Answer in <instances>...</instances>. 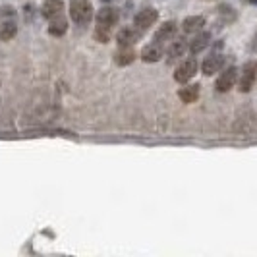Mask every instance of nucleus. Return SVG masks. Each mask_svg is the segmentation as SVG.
<instances>
[{
  "label": "nucleus",
  "instance_id": "f257e3e1",
  "mask_svg": "<svg viewBox=\"0 0 257 257\" xmlns=\"http://www.w3.org/2000/svg\"><path fill=\"white\" fill-rule=\"evenodd\" d=\"M120 14L112 6H104L101 12L97 14V29H95V39L99 43H106L110 37V29L118 24Z\"/></svg>",
  "mask_w": 257,
  "mask_h": 257
},
{
  "label": "nucleus",
  "instance_id": "f03ea898",
  "mask_svg": "<svg viewBox=\"0 0 257 257\" xmlns=\"http://www.w3.org/2000/svg\"><path fill=\"white\" fill-rule=\"evenodd\" d=\"M70 16H72V20L76 24H79V26L91 22V16H93L91 2L89 0H72L70 2Z\"/></svg>",
  "mask_w": 257,
  "mask_h": 257
},
{
  "label": "nucleus",
  "instance_id": "7ed1b4c3",
  "mask_svg": "<svg viewBox=\"0 0 257 257\" xmlns=\"http://www.w3.org/2000/svg\"><path fill=\"white\" fill-rule=\"evenodd\" d=\"M157 18H159V12H157V10L145 8L142 12H138V16L134 18V26H136L138 31H145V29H149V27L157 22Z\"/></svg>",
  "mask_w": 257,
  "mask_h": 257
},
{
  "label": "nucleus",
  "instance_id": "20e7f679",
  "mask_svg": "<svg viewBox=\"0 0 257 257\" xmlns=\"http://www.w3.org/2000/svg\"><path fill=\"white\" fill-rule=\"evenodd\" d=\"M195 72H197V62L193 58H190L182 66H178V70L174 72V79L180 81V83H186V81H190L195 76Z\"/></svg>",
  "mask_w": 257,
  "mask_h": 257
},
{
  "label": "nucleus",
  "instance_id": "39448f33",
  "mask_svg": "<svg viewBox=\"0 0 257 257\" xmlns=\"http://www.w3.org/2000/svg\"><path fill=\"white\" fill-rule=\"evenodd\" d=\"M236 77H238V70H236V68H226L219 76V79H217V89H219L220 93H226L230 87H234Z\"/></svg>",
  "mask_w": 257,
  "mask_h": 257
},
{
  "label": "nucleus",
  "instance_id": "423d86ee",
  "mask_svg": "<svg viewBox=\"0 0 257 257\" xmlns=\"http://www.w3.org/2000/svg\"><path fill=\"white\" fill-rule=\"evenodd\" d=\"M255 76H257V64L255 62H249L245 64L244 74H242V79H240V91H249L255 83Z\"/></svg>",
  "mask_w": 257,
  "mask_h": 257
},
{
  "label": "nucleus",
  "instance_id": "0eeeda50",
  "mask_svg": "<svg viewBox=\"0 0 257 257\" xmlns=\"http://www.w3.org/2000/svg\"><path fill=\"white\" fill-rule=\"evenodd\" d=\"M62 10H64V4H62V0H47L45 4H43V16L47 18V20H56V18H60L62 16Z\"/></svg>",
  "mask_w": 257,
  "mask_h": 257
},
{
  "label": "nucleus",
  "instance_id": "6e6552de",
  "mask_svg": "<svg viewBox=\"0 0 257 257\" xmlns=\"http://www.w3.org/2000/svg\"><path fill=\"white\" fill-rule=\"evenodd\" d=\"M140 37V31L136 27H124L120 33H118V45L120 47H132Z\"/></svg>",
  "mask_w": 257,
  "mask_h": 257
},
{
  "label": "nucleus",
  "instance_id": "1a4fd4ad",
  "mask_svg": "<svg viewBox=\"0 0 257 257\" xmlns=\"http://www.w3.org/2000/svg\"><path fill=\"white\" fill-rule=\"evenodd\" d=\"M222 64H224V58L219 56V54H213V56H209L205 62H203L201 70H203L205 76H213L215 72H219L220 68H222Z\"/></svg>",
  "mask_w": 257,
  "mask_h": 257
},
{
  "label": "nucleus",
  "instance_id": "9d476101",
  "mask_svg": "<svg viewBox=\"0 0 257 257\" xmlns=\"http://www.w3.org/2000/svg\"><path fill=\"white\" fill-rule=\"evenodd\" d=\"M174 33H176V24H172V22H168L165 26H161V29L155 33V43H165L168 39L174 37Z\"/></svg>",
  "mask_w": 257,
  "mask_h": 257
},
{
  "label": "nucleus",
  "instance_id": "9b49d317",
  "mask_svg": "<svg viewBox=\"0 0 257 257\" xmlns=\"http://www.w3.org/2000/svg\"><path fill=\"white\" fill-rule=\"evenodd\" d=\"M136 58V52L132 51V47H120V51L116 52V64L118 66H128L134 62Z\"/></svg>",
  "mask_w": 257,
  "mask_h": 257
},
{
  "label": "nucleus",
  "instance_id": "f8f14e48",
  "mask_svg": "<svg viewBox=\"0 0 257 257\" xmlns=\"http://www.w3.org/2000/svg\"><path fill=\"white\" fill-rule=\"evenodd\" d=\"M161 56H163V51H161L159 43L149 45V47H145L142 51V58L145 62H157V60H161Z\"/></svg>",
  "mask_w": 257,
  "mask_h": 257
},
{
  "label": "nucleus",
  "instance_id": "ddd939ff",
  "mask_svg": "<svg viewBox=\"0 0 257 257\" xmlns=\"http://www.w3.org/2000/svg\"><path fill=\"white\" fill-rule=\"evenodd\" d=\"M178 97H180L184 103H195L197 97H199V85H186L178 91Z\"/></svg>",
  "mask_w": 257,
  "mask_h": 257
},
{
  "label": "nucleus",
  "instance_id": "4468645a",
  "mask_svg": "<svg viewBox=\"0 0 257 257\" xmlns=\"http://www.w3.org/2000/svg\"><path fill=\"white\" fill-rule=\"evenodd\" d=\"M205 26V18H201V16H192V18H186L184 20V31L186 33H195V31H199L201 27Z\"/></svg>",
  "mask_w": 257,
  "mask_h": 257
},
{
  "label": "nucleus",
  "instance_id": "2eb2a0df",
  "mask_svg": "<svg viewBox=\"0 0 257 257\" xmlns=\"http://www.w3.org/2000/svg\"><path fill=\"white\" fill-rule=\"evenodd\" d=\"M186 43L184 41H174L170 47H168V60H176V58H180V56H184V52H186Z\"/></svg>",
  "mask_w": 257,
  "mask_h": 257
},
{
  "label": "nucleus",
  "instance_id": "dca6fc26",
  "mask_svg": "<svg viewBox=\"0 0 257 257\" xmlns=\"http://www.w3.org/2000/svg\"><path fill=\"white\" fill-rule=\"evenodd\" d=\"M209 39H211V35H209V33H199V35H197V37L192 41V45H190V51H192L193 54L201 52L207 47V45H209Z\"/></svg>",
  "mask_w": 257,
  "mask_h": 257
},
{
  "label": "nucleus",
  "instance_id": "f3484780",
  "mask_svg": "<svg viewBox=\"0 0 257 257\" xmlns=\"http://www.w3.org/2000/svg\"><path fill=\"white\" fill-rule=\"evenodd\" d=\"M16 35V24H14V18H4V22H2V27H0V37L4 39V41H8V39H12Z\"/></svg>",
  "mask_w": 257,
  "mask_h": 257
},
{
  "label": "nucleus",
  "instance_id": "a211bd4d",
  "mask_svg": "<svg viewBox=\"0 0 257 257\" xmlns=\"http://www.w3.org/2000/svg\"><path fill=\"white\" fill-rule=\"evenodd\" d=\"M66 29H68V24H66L64 20L60 18H56V20H52L51 27H49V31H51V35H54V37H60V35H64Z\"/></svg>",
  "mask_w": 257,
  "mask_h": 257
}]
</instances>
